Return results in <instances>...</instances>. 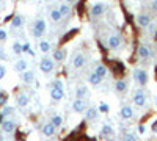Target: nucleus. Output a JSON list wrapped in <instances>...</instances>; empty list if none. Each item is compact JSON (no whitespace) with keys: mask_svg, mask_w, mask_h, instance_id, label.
Returning <instances> with one entry per match:
<instances>
[{"mask_svg":"<svg viewBox=\"0 0 157 141\" xmlns=\"http://www.w3.org/2000/svg\"><path fill=\"white\" fill-rule=\"evenodd\" d=\"M0 127H2L3 133H13V132L16 130V122L14 121H10V119H5V121H2Z\"/></svg>","mask_w":157,"mask_h":141,"instance_id":"13","label":"nucleus"},{"mask_svg":"<svg viewBox=\"0 0 157 141\" xmlns=\"http://www.w3.org/2000/svg\"><path fill=\"white\" fill-rule=\"evenodd\" d=\"M151 9L154 13H157V0H152V2H151Z\"/></svg>","mask_w":157,"mask_h":141,"instance_id":"39","label":"nucleus"},{"mask_svg":"<svg viewBox=\"0 0 157 141\" xmlns=\"http://www.w3.org/2000/svg\"><path fill=\"white\" fill-rule=\"evenodd\" d=\"M154 100H155V105H157V97H155V99H154Z\"/></svg>","mask_w":157,"mask_h":141,"instance_id":"44","label":"nucleus"},{"mask_svg":"<svg viewBox=\"0 0 157 141\" xmlns=\"http://www.w3.org/2000/svg\"><path fill=\"white\" fill-rule=\"evenodd\" d=\"M29 50H30V46H29V43H25L24 44V52H29Z\"/></svg>","mask_w":157,"mask_h":141,"instance_id":"40","label":"nucleus"},{"mask_svg":"<svg viewBox=\"0 0 157 141\" xmlns=\"http://www.w3.org/2000/svg\"><path fill=\"white\" fill-rule=\"evenodd\" d=\"M6 39H8V33L3 28H0V41H6Z\"/></svg>","mask_w":157,"mask_h":141,"instance_id":"34","label":"nucleus"},{"mask_svg":"<svg viewBox=\"0 0 157 141\" xmlns=\"http://www.w3.org/2000/svg\"><path fill=\"white\" fill-rule=\"evenodd\" d=\"M6 102H8V94L5 91H2L0 89V107H5L6 105Z\"/></svg>","mask_w":157,"mask_h":141,"instance_id":"32","label":"nucleus"},{"mask_svg":"<svg viewBox=\"0 0 157 141\" xmlns=\"http://www.w3.org/2000/svg\"><path fill=\"white\" fill-rule=\"evenodd\" d=\"M54 58H49V57H43V60H41V63H39V69H41L44 74H49V72H52L54 71Z\"/></svg>","mask_w":157,"mask_h":141,"instance_id":"7","label":"nucleus"},{"mask_svg":"<svg viewBox=\"0 0 157 141\" xmlns=\"http://www.w3.org/2000/svg\"><path fill=\"white\" fill-rule=\"evenodd\" d=\"M85 116H86L88 121H96L98 116H99V108H96V107H88L86 111H85Z\"/></svg>","mask_w":157,"mask_h":141,"instance_id":"17","label":"nucleus"},{"mask_svg":"<svg viewBox=\"0 0 157 141\" xmlns=\"http://www.w3.org/2000/svg\"><path fill=\"white\" fill-rule=\"evenodd\" d=\"M66 2H68V3H75L77 0H66Z\"/></svg>","mask_w":157,"mask_h":141,"instance_id":"42","label":"nucleus"},{"mask_svg":"<svg viewBox=\"0 0 157 141\" xmlns=\"http://www.w3.org/2000/svg\"><path fill=\"white\" fill-rule=\"evenodd\" d=\"M52 58H54L55 61H63L64 58H66V50L64 49H57L54 54H52Z\"/></svg>","mask_w":157,"mask_h":141,"instance_id":"24","label":"nucleus"},{"mask_svg":"<svg viewBox=\"0 0 157 141\" xmlns=\"http://www.w3.org/2000/svg\"><path fill=\"white\" fill-rule=\"evenodd\" d=\"M137 24H138V27H141V28H148L151 25V16L146 14V13H141V14L137 16Z\"/></svg>","mask_w":157,"mask_h":141,"instance_id":"10","label":"nucleus"},{"mask_svg":"<svg viewBox=\"0 0 157 141\" xmlns=\"http://www.w3.org/2000/svg\"><path fill=\"white\" fill-rule=\"evenodd\" d=\"M105 11H107V5L104 3V2H96L93 6H91L90 9V14L91 17H101L105 14Z\"/></svg>","mask_w":157,"mask_h":141,"instance_id":"4","label":"nucleus"},{"mask_svg":"<svg viewBox=\"0 0 157 141\" xmlns=\"http://www.w3.org/2000/svg\"><path fill=\"white\" fill-rule=\"evenodd\" d=\"M2 132H3V130H2ZM2 132H0V136H2Z\"/></svg>","mask_w":157,"mask_h":141,"instance_id":"45","label":"nucleus"},{"mask_svg":"<svg viewBox=\"0 0 157 141\" xmlns=\"http://www.w3.org/2000/svg\"><path fill=\"white\" fill-rule=\"evenodd\" d=\"M13 52H14L16 55H19V54H22L24 52V46L19 43V41H16L14 44H13Z\"/></svg>","mask_w":157,"mask_h":141,"instance_id":"31","label":"nucleus"},{"mask_svg":"<svg viewBox=\"0 0 157 141\" xmlns=\"http://www.w3.org/2000/svg\"><path fill=\"white\" fill-rule=\"evenodd\" d=\"M22 82L24 83H27V85H32L35 82V72L33 71H24L22 72Z\"/></svg>","mask_w":157,"mask_h":141,"instance_id":"18","label":"nucleus"},{"mask_svg":"<svg viewBox=\"0 0 157 141\" xmlns=\"http://www.w3.org/2000/svg\"><path fill=\"white\" fill-rule=\"evenodd\" d=\"M50 19L54 20V22H60L63 19V14H61L60 8H52L50 9Z\"/></svg>","mask_w":157,"mask_h":141,"instance_id":"23","label":"nucleus"},{"mask_svg":"<svg viewBox=\"0 0 157 141\" xmlns=\"http://www.w3.org/2000/svg\"><path fill=\"white\" fill-rule=\"evenodd\" d=\"M121 46H123V36H121V35L115 33V35H110V36L107 38V47H109V49L116 50V49H120Z\"/></svg>","mask_w":157,"mask_h":141,"instance_id":"5","label":"nucleus"},{"mask_svg":"<svg viewBox=\"0 0 157 141\" xmlns=\"http://www.w3.org/2000/svg\"><path fill=\"white\" fill-rule=\"evenodd\" d=\"M50 122L54 124L55 127H60V125L63 124V118L60 116L58 113H55V114H52V116H50Z\"/></svg>","mask_w":157,"mask_h":141,"instance_id":"28","label":"nucleus"},{"mask_svg":"<svg viewBox=\"0 0 157 141\" xmlns=\"http://www.w3.org/2000/svg\"><path fill=\"white\" fill-rule=\"evenodd\" d=\"M75 33H77V30H72V32H71V33H68V35H66V36H64V38H63V39H61V41H63V43H66V41H68V39H69V38H72V36H74V35H75Z\"/></svg>","mask_w":157,"mask_h":141,"instance_id":"36","label":"nucleus"},{"mask_svg":"<svg viewBox=\"0 0 157 141\" xmlns=\"http://www.w3.org/2000/svg\"><path fill=\"white\" fill-rule=\"evenodd\" d=\"M145 130H146L145 125H140V127H138V132H140V133H145Z\"/></svg>","mask_w":157,"mask_h":141,"instance_id":"41","label":"nucleus"},{"mask_svg":"<svg viewBox=\"0 0 157 141\" xmlns=\"http://www.w3.org/2000/svg\"><path fill=\"white\" fill-rule=\"evenodd\" d=\"M124 139L126 141H134V139H137V136L132 132H127V133H124Z\"/></svg>","mask_w":157,"mask_h":141,"instance_id":"33","label":"nucleus"},{"mask_svg":"<svg viewBox=\"0 0 157 141\" xmlns=\"http://www.w3.org/2000/svg\"><path fill=\"white\" fill-rule=\"evenodd\" d=\"M6 60H8L6 52H5V50H3L2 47H0V61H6Z\"/></svg>","mask_w":157,"mask_h":141,"instance_id":"35","label":"nucleus"},{"mask_svg":"<svg viewBox=\"0 0 157 141\" xmlns=\"http://www.w3.org/2000/svg\"><path fill=\"white\" fill-rule=\"evenodd\" d=\"M39 50L41 52H44V54H47V52H50V44H49V41H41L39 43Z\"/></svg>","mask_w":157,"mask_h":141,"instance_id":"29","label":"nucleus"},{"mask_svg":"<svg viewBox=\"0 0 157 141\" xmlns=\"http://www.w3.org/2000/svg\"><path fill=\"white\" fill-rule=\"evenodd\" d=\"M138 57L141 58V60H149L151 57H152V50H151V47H148L146 44H141V46H138Z\"/></svg>","mask_w":157,"mask_h":141,"instance_id":"11","label":"nucleus"},{"mask_svg":"<svg viewBox=\"0 0 157 141\" xmlns=\"http://www.w3.org/2000/svg\"><path fill=\"white\" fill-rule=\"evenodd\" d=\"M94 65H96V66H94V71L102 77V79H104V77H107V68H105V66L101 65V63H94Z\"/></svg>","mask_w":157,"mask_h":141,"instance_id":"27","label":"nucleus"},{"mask_svg":"<svg viewBox=\"0 0 157 141\" xmlns=\"http://www.w3.org/2000/svg\"><path fill=\"white\" fill-rule=\"evenodd\" d=\"M58 8H60V11H61L63 17H69V16H71V13H72L71 3H63V5H60Z\"/></svg>","mask_w":157,"mask_h":141,"instance_id":"25","label":"nucleus"},{"mask_svg":"<svg viewBox=\"0 0 157 141\" xmlns=\"http://www.w3.org/2000/svg\"><path fill=\"white\" fill-rule=\"evenodd\" d=\"M14 69H16L17 72L27 71V69H29V63H27V60H17V61L14 63Z\"/></svg>","mask_w":157,"mask_h":141,"instance_id":"22","label":"nucleus"},{"mask_svg":"<svg viewBox=\"0 0 157 141\" xmlns=\"http://www.w3.org/2000/svg\"><path fill=\"white\" fill-rule=\"evenodd\" d=\"M29 102H30L29 94L21 93V94H17V96H16V105H17L19 108H25V107L29 105Z\"/></svg>","mask_w":157,"mask_h":141,"instance_id":"14","label":"nucleus"},{"mask_svg":"<svg viewBox=\"0 0 157 141\" xmlns=\"http://www.w3.org/2000/svg\"><path fill=\"white\" fill-rule=\"evenodd\" d=\"M55 130H57V127L52 124L50 121H49V122H44V124H43V129H41V132H43L46 136H54V135H55Z\"/></svg>","mask_w":157,"mask_h":141,"instance_id":"15","label":"nucleus"},{"mask_svg":"<svg viewBox=\"0 0 157 141\" xmlns=\"http://www.w3.org/2000/svg\"><path fill=\"white\" fill-rule=\"evenodd\" d=\"M30 32H32V35H33L35 38H43L44 33L47 32V24H46V20L41 19V17H39V19H35V20L32 22Z\"/></svg>","mask_w":157,"mask_h":141,"instance_id":"1","label":"nucleus"},{"mask_svg":"<svg viewBox=\"0 0 157 141\" xmlns=\"http://www.w3.org/2000/svg\"><path fill=\"white\" fill-rule=\"evenodd\" d=\"M155 71H157V68H155Z\"/></svg>","mask_w":157,"mask_h":141,"instance_id":"46","label":"nucleus"},{"mask_svg":"<svg viewBox=\"0 0 157 141\" xmlns=\"http://www.w3.org/2000/svg\"><path fill=\"white\" fill-rule=\"evenodd\" d=\"M90 91H88V86L86 85H78L75 88V97H88Z\"/></svg>","mask_w":157,"mask_h":141,"instance_id":"20","label":"nucleus"},{"mask_svg":"<svg viewBox=\"0 0 157 141\" xmlns=\"http://www.w3.org/2000/svg\"><path fill=\"white\" fill-rule=\"evenodd\" d=\"M63 97H64V91H63V88H60V86H55V85H54V88L50 89V99L54 100V102H60Z\"/></svg>","mask_w":157,"mask_h":141,"instance_id":"12","label":"nucleus"},{"mask_svg":"<svg viewBox=\"0 0 157 141\" xmlns=\"http://www.w3.org/2000/svg\"><path fill=\"white\" fill-rule=\"evenodd\" d=\"M101 135L102 136H112L113 135V127L110 124H104L101 129Z\"/></svg>","mask_w":157,"mask_h":141,"instance_id":"26","label":"nucleus"},{"mask_svg":"<svg viewBox=\"0 0 157 141\" xmlns=\"http://www.w3.org/2000/svg\"><path fill=\"white\" fill-rule=\"evenodd\" d=\"M88 108V100L86 97H75V100L72 102V110L75 113H85Z\"/></svg>","mask_w":157,"mask_h":141,"instance_id":"6","label":"nucleus"},{"mask_svg":"<svg viewBox=\"0 0 157 141\" xmlns=\"http://www.w3.org/2000/svg\"><path fill=\"white\" fill-rule=\"evenodd\" d=\"M88 82H90L91 85H94V86H96V85H99V83L102 82V77H101L96 71H93V72L88 75Z\"/></svg>","mask_w":157,"mask_h":141,"instance_id":"21","label":"nucleus"},{"mask_svg":"<svg viewBox=\"0 0 157 141\" xmlns=\"http://www.w3.org/2000/svg\"><path fill=\"white\" fill-rule=\"evenodd\" d=\"M5 74H6V68H5L3 65H0V80L5 77Z\"/></svg>","mask_w":157,"mask_h":141,"instance_id":"38","label":"nucleus"},{"mask_svg":"<svg viewBox=\"0 0 157 141\" xmlns=\"http://www.w3.org/2000/svg\"><path fill=\"white\" fill-rule=\"evenodd\" d=\"M127 88H129V85H127V82L123 80V79H120V80L115 82V91H116L118 94H124V93L127 91Z\"/></svg>","mask_w":157,"mask_h":141,"instance_id":"16","label":"nucleus"},{"mask_svg":"<svg viewBox=\"0 0 157 141\" xmlns=\"http://www.w3.org/2000/svg\"><path fill=\"white\" fill-rule=\"evenodd\" d=\"M24 25V17H22V14H14L13 16V20H11V28H21Z\"/></svg>","mask_w":157,"mask_h":141,"instance_id":"19","label":"nucleus"},{"mask_svg":"<svg viewBox=\"0 0 157 141\" xmlns=\"http://www.w3.org/2000/svg\"><path fill=\"white\" fill-rule=\"evenodd\" d=\"M13 113H14V108H13V107H8V105H5L0 114H2V118H6V116H11Z\"/></svg>","mask_w":157,"mask_h":141,"instance_id":"30","label":"nucleus"},{"mask_svg":"<svg viewBox=\"0 0 157 141\" xmlns=\"http://www.w3.org/2000/svg\"><path fill=\"white\" fill-rule=\"evenodd\" d=\"M85 65H86V55L83 52L75 54L74 58H72V68L74 69H82Z\"/></svg>","mask_w":157,"mask_h":141,"instance_id":"8","label":"nucleus"},{"mask_svg":"<svg viewBox=\"0 0 157 141\" xmlns=\"http://www.w3.org/2000/svg\"><path fill=\"white\" fill-rule=\"evenodd\" d=\"M109 110H110V107H109L107 104H102V105L99 107V111H102V113H109Z\"/></svg>","mask_w":157,"mask_h":141,"instance_id":"37","label":"nucleus"},{"mask_svg":"<svg viewBox=\"0 0 157 141\" xmlns=\"http://www.w3.org/2000/svg\"><path fill=\"white\" fill-rule=\"evenodd\" d=\"M134 114H135V111H134V108L130 107V105H123L121 110H120V118L124 119V121L132 119V118H134Z\"/></svg>","mask_w":157,"mask_h":141,"instance_id":"9","label":"nucleus"},{"mask_svg":"<svg viewBox=\"0 0 157 141\" xmlns=\"http://www.w3.org/2000/svg\"><path fill=\"white\" fill-rule=\"evenodd\" d=\"M134 80H135L140 86H146V85H148V80H149L148 72H146L145 69H141V68L134 69Z\"/></svg>","mask_w":157,"mask_h":141,"instance_id":"2","label":"nucleus"},{"mask_svg":"<svg viewBox=\"0 0 157 141\" xmlns=\"http://www.w3.org/2000/svg\"><path fill=\"white\" fill-rule=\"evenodd\" d=\"M146 100H148L146 93L143 91V89H135L134 94H132V102H134V104L137 107H145L146 105Z\"/></svg>","mask_w":157,"mask_h":141,"instance_id":"3","label":"nucleus"},{"mask_svg":"<svg viewBox=\"0 0 157 141\" xmlns=\"http://www.w3.org/2000/svg\"><path fill=\"white\" fill-rule=\"evenodd\" d=\"M154 36H155V38H157V30H155V32H154Z\"/></svg>","mask_w":157,"mask_h":141,"instance_id":"43","label":"nucleus"}]
</instances>
